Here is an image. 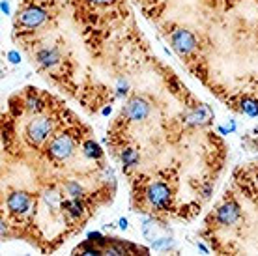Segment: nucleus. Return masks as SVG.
Masks as SVG:
<instances>
[{"mask_svg": "<svg viewBox=\"0 0 258 256\" xmlns=\"http://www.w3.org/2000/svg\"><path fill=\"white\" fill-rule=\"evenodd\" d=\"M47 19V14L41 10V8H36V6H30L27 10H23L19 15V23L23 27L27 28H38L41 27Z\"/></svg>", "mask_w": 258, "mask_h": 256, "instance_id": "6", "label": "nucleus"}, {"mask_svg": "<svg viewBox=\"0 0 258 256\" xmlns=\"http://www.w3.org/2000/svg\"><path fill=\"white\" fill-rule=\"evenodd\" d=\"M118 226L122 230H127V219H124V217H122V219L118 221Z\"/></svg>", "mask_w": 258, "mask_h": 256, "instance_id": "23", "label": "nucleus"}, {"mask_svg": "<svg viewBox=\"0 0 258 256\" xmlns=\"http://www.w3.org/2000/svg\"><path fill=\"white\" fill-rule=\"evenodd\" d=\"M82 150H84L86 157H90V159H100L101 155H103L100 144H98V142H94V140H86L84 146H82Z\"/></svg>", "mask_w": 258, "mask_h": 256, "instance_id": "11", "label": "nucleus"}, {"mask_svg": "<svg viewBox=\"0 0 258 256\" xmlns=\"http://www.w3.org/2000/svg\"><path fill=\"white\" fill-rule=\"evenodd\" d=\"M45 200H47V204H51V206H56V202H58V195L56 193H47L45 195Z\"/></svg>", "mask_w": 258, "mask_h": 256, "instance_id": "20", "label": "nucleus"}, {"mask_svg": "<svg viewBox=\"0 0 258 256\" xmlns=\"http://www.w3.org/2000/svg\"><path fill=\"white\" fill-rule=\"evenodd\" d=\"M172 245H174V239H172V237H159V239H153V241H152V249L168 250Z\"/></svg>", "mask_w": 258, "mask_h": 256, "instance_id": "15", "label": "nucleus"}, {"mask_svg": "<svg viewBox=\"0 0 258 256\" xmlns=\"http://www.w3.org/2000/svg\"><path fill=\"white\" fill-rule=\"evenodd\" d=\"M217 223L221 226H230L239 219V206L236 202H225L221 208L217 210Z\"/></svg>", "mask_w": 258, "mask_h": 256, "instance_id": "7", "label": "nucleus"}, {"mask_svg": "<svg viewBox=\"0 0 258 256\" xmlns=\"http://www.w3.org/2000/svg\"><path fill=\"white\" fill-rule=\"evenodd\" d=\"M155 232H157V228H155V221H153L152 217H146L144 221H142V234H144L148 239H155Z\"/></svg>", "mask_w": 258, "mask_h": 256, "instance_id": "13", "label": "nucleus"}, {"mask_svg": "<svg viewBox=\"0 0 258 256\" xmlns=\"http://www.w3.org/2000/svg\"><path fill=\"white\" fill-rule=\"evenodd\" d=\"M27 105H28V109H30V111H34V112H40L41 109H43V103H41L36 96H30V98L27 99Z\"/></svg>", "mask_w": 258, "mask_h": 256, "instance_id": "17", "label": "nucleus"}, {"mask_svg": "<svg viewBox=\"0 0 258 256\" xmlns=\"http://www.w3.org/2000/svg\"><path fill=\"white\" fill-rule=\"evenodd\" d=\"M122 161H124L126 166H137L139 164V153H137V150L126 148V150L122 151Z\"/></svg>", "mask_w": 258, "mask_h": 256, "instance_id": "12", "label": "nucleus"}, {"mask_svg": "<svg viewBox=\"0 0 258 256\" xmlns=\"http://www.w3.org/2000/svg\"><path fill=\"white\" fill-rule=\"evenodd\" d=\"M47 150H49V153H51V157L64 161V159H67L73 153L75 144H73V140L69 135L60 133V135H56V137L49 142V148H47Z\"/></svg>", "mask_w": 258, "mask_h": 256, "instance_id": "2", "label": "nucleus"}, {"mask_svg": "<svg viewBox=\"0 0 258 256\" xmlns=\"http://www.w3.org/2000/svg\"><path fill=\"white\" fill-rule=\"evenodd\" d=\"M0 8H2V14H4V15H10V4H8V0H2Z\"/></svg>", "mask_w": 258, "mask_h": 256, "instance_id": "21", "label": "nucleus"}, {"mask_svg": "<svg viewBox=\"0 0 258 256\" xmlns=\"http://www.w3.org/2000/svg\"><path fill=\"white\" fill-rule=\"evenodd\" d=\"M170 43L174 47V51L180 54H189L197 47V40H195V36H193L189 30L186 28H178V30H174L170 36Z\"/></svg>", "mask_w": 258, "mask_h": 256, "instance_id": "3", "label": "nucleus"}, {"mask_svg": "<svg viewBox=\"0 0 258 256\" xmlns=\"http://www.w3.org/2000/svg\"><path fill=\"white\" fill-rule=\"evenodd\" d=\"M62 206H64V208H67V211H69L73 217H77V215H80V213H82V206H80L77 200H69V202H64Z\"/></svg>", "mask_w": 258, "mask_h": 256, "instance_id": "16", "label": "nucleus"}, {"mask_svg": "<svg viewBox=\"0 0 258 256\" xmlns=\"http://www.w3.org/2000/svg\"><path fill=\"white\" fill-rule=\"evenodd\" d=\"M146 197H148V202L152 204V206H155V208H163V206H166L168 200H170V189H168L165 184L157 182V184H152L150 187H148Z\"/></svg>", "mask_w": 258, "mask_h": 256, "instance_id": "5", "label": "nucleus"}, {"mask_svg": "<svg viewBox=\"0 0 258 256\" xmlns=\"http://www.w3.org/2000/svg\"><path fill=\"white\" fill-rule=\"evenodd\" d=\"M199 249H200V250H204V252H208V249H206V247L202 245V243H199Z\"/></svg>", "mask_w": 258, "mask_h": 256, "instance_id": "26", "label": "nucleus"}, {"mask_svg": "<svg viewBox=\"0 0 258 256\" xmlns=\"http://www.w3.org/2000/svg\"><path fill=\"white\" fill-rule=\"evenodd\" d=\"M111 111H113L111 107H105V109H103V114H105V116H107V114H111Z\"/></svg>", "mask_w": 258, "mask_h": 256, "instance_id": "25", "label": "nucleus"}, {"mask_svg": "<svg viewBox=\"0 0 258 256\" xmlns=\"http://www.w3.org/2000/svg\"><path fill=\"white\" fill-rule=\"evenodd\" d=\"M210 118H212V111H210L206 105H199V109H195V111L187 116V124H189V125L206 124Z\"/></svg>", "mask_w": 258, "mask_h": 256, "instance_id": "9", "label": "nucleus"}, {"mask_svg": "<svg viewBox=\"0 0 258 256\" xmlns=\"http://www.w3.org/2000/svg\"><path fill=\"white\" fill-rule=\"evenodd\" d=\"M60 53L56 49H41L38 53V62H40L43 67H53L54 64H58Z\"/></svg>", "mask_w": 258, "mask_h": 256, "instance_id": "10", "label": "nucleus"}, {"mask_svg": "<svg viewBox=\"0 0 258 256\" xmlns=\"http://www.w3.org/2000/svg\"><path fill=\"white\" fill-rule=\"evenodd\" d=\"M8 60H10L12 64H19V62H21V54L17 53V51H10V53H8Z\"/></svg>", "mask_w": 258, "mask_h": 256, "instance_id": "19", "label": "nucleus"}, {"mask_svg": "<svg viewBox=\"0 0 258 256\" xmlns=\"http://www.w3.org/2000/svg\"><path fill=\"white\" fill-rule=\"evenodd\" d=\"M8 210L12 211V213H25L28 211L30 208V197H28L27 193H23V191H15L12 195H8Z\"/></svg>", "mask_w": 258, "mask_h": 256, "instance_id": "8", "label": "nucleus"}, {"mask_svg": "<svg viewBox=\"0 0 258 256\" xmlns=\"http://www.w3.org/2000/svg\"><path fill=\"white\" fill-rule=\"evenodd\" d=\"M88 239H92V241H100L101 234L100 232H90V234H88Z\"/></svg>", "mask_w": 258, "mask_h": 256, "instance_id": "22", "label": "nucleus"}, {"mask_svg": "<svg viewBox=\"0 0 258 256\" xmlns=\"http://www.w3.org/2000/svg\"><path fill=\"white\" fill-rule=\"evenodd\" d=\"M150 114V103L142 98H133L126 107V116L131 122H142Z\"/></svg>", "mask_w": 258, "mask_h": 256, "instance_id": "4", "label": "nucleus"}, {"mask_svg": "<svg viewBox=\"0 0 258 256\" xmlns=\"http://www.w3.org/2000/svg\"><path fill=\"white\" fill-rule=\"evenodd\" d=\"M241 111H243L247 116L256 118L258 116V101L256 99H243V103H241Z\"/></svg>", "mask_w": 258, "mask_h": 256, "instance_id": "14", "label": "nucleus"}, {"mask_svg": "<svg viewBox=\"0 0 258 256\" xmlns=\"http://www.w3.org/2000/svg\"><path fill=\"white\" fill-rule=\"evenodd\" d=\"M94 4H109V2H113V0H90Z\"/></svg>", "mask_w": 258, "mask_h": 256, "instance_id": "24", "label": "nucleus"}, {"mask_svg": "<svg viewBox=\"0 0 258 256\" xmlns=\"http://www.w3.org/2000/svg\"><path fill=\"white\" fill-rule=\"evenodd\" d=\"M51 131H53V122L45 116H38L27 125V138L30 140V144L40 146L51 135Z\"/></svg>", "mask_w": 258, "mask_h": 256, "instance_id": "1", "label": "nucleus"}, {"mask_svg": "<svg viewBox=\"0 0 258 256\" xmlns=\"http://www.w3.org/2000/svg\"><path fill=\"white\" fill-rule=\"evenodd\" d=\"M66 189H67V193L71 195L73 198H77L82 193V189H80V185L77 184V182H67V185H66Z\"/></svg>", "mask_w": 258, "mask_h": 256, "instance_id": "18", "label": "nucleus"}]
</instances>
